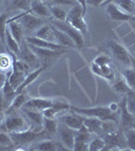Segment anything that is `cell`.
Here are the masks:
<instances>
[{"label": "cell", "mask_w": 135, "mask_h": 151, "mask_svg": "<svg viewBox=\"0 0 135 151\" xmlns=\"http://www.w3.org/2000/svg\"><path fill=\"white\" fill-rule=\"evenodd\" d=\"M12 68V57L11 55L0 53V70H7Z\"/></svg>", "instance_id": "e575fe53"}, {"label": "cell", "mask_w": 135, "mask_h": 151, "mask_svg": "<svg viewBox=\"0 0 135 151\" xmlns=\"http://www.w3.org/2000/svg\"><path fill=\"white\" fill-rule=\"evenodd\" d=\"M2 93H3V98H4V104H5V107H7V109L9 108V106L11 105L13 99L15 98L16 96V91L13 87L11 86V84L9 83L8 78L5 79L4 81V85L3 88H2Z\"/></svg>", "instance_id": "2e32d148"}, {"label": "cell", "mask_w": 135, "mask_h": 151, "mask_svg": "<svg viewBox=\"0 0 135 151\" xmlns=\"http://www.w3.org/2000/svg\"><path fill=\"white\" fill-rule=\"evenodd\" d=\"M10 137L12 139V142L15 145L23 146L28 143L32 142L38 137L43 135V132H38V131H33L30 129H26L24 131H19V132H11Z\"/></svg>", "instance_id": "5b68a950"}, {"label": "cell", "mask_w": 135, "mask_h": 151, "mask_svg": "<svg viewBox=\"0 0 135 151\" xmlns=\"http://www.w3.org/2000/svg\"><path fill=\"white\" fill-rule=\"evenodd\" d=\"M109 63H110L109 57H107V55H98V57L95 58L93 64H95L97 65H100V67H101V65H109Z\"/></svg>", "instance_id": "f35d334b"}, {"label": "cell", "mask_w": 135, "mask_h": 151, "mask_svg": "<svg viewBox=\"0 0 135 151\" xmlns=\"http://www.w3.org/2000/svg\"><path fill=\"white\" fill-rule=\"evenodd\" d=\"M1 124H2V118L0 117V125H1Z\"/></svg>", "instance_id": "816d5d0a"}, {"label": "cell", "mask_w": 135, "mask_h": 151, "mask_svg": "<svg viewBox=\"0 0 135 151\" xmlns=\"http://www.w3.org/2000/svg\"><path fill=\"white\" fill-rule=\"evenodd\" d=\"M72 111L75 113H78L82 116L87 117H95L102 121H113L116 122V113L113 112L111 109L108 107H95V108H78V107L72 106L71 107Z\"/></svg>", "instance_id": "6da1fadb"}, {"label": "cell", "mask_w": 135, "mask_h": 151, "mask_svg": "<svg viewBox=\"0 0 135 151\" xmlns=\"http://www.w3.org/2000/svg\"><path fill=\"white\" fill-rule=\"evenodd\" d=\"M58 131L60 134L61 140L67 149L74 150V143H75V135L76 131L68 127L65 124H61L58 125Z\"/></svg>", "instance_id": "ba28073f"}, {"label": "cell", "mask_w": 135, "mask_h": 151, "mask_svg": "<svg viewBox=\"0 0 135 151\" xmlns=\"http://www.w3.org/2000/svg\"><path fill=\"white\" fill-rule=\"evenodd\" d=\"M111 2H114L121 10L128 14L133 15L135 13V1L134 0H113Z\"/></svg>", "instance_id": "484cf974"}, {"label": "cell", "mask_w": 135, "mask_h": 151, "mask_svg": "<svg viewBox=\"0 0 135 151\" xmlns=\"http://www.w3.org/2000/svg\"><path fill=\"white\" fill-rule=\"evenodd\" d=\"M51 14L53 16L56 21H66V18H67V14L68 12L65 11L64 9H62L58 6H53L50 8Z\"/></svg>", "instance_id": "d6a6232c"}, {"label": "cell", "mask_w": 135, "mask_h": 151, "mask_svg": "<svg viewBox=\"0 0 135 151\" xmlns=\"http://www.w3.org/2000/svg\"><path fill=\"white\" fill-rule=\"evenodd\" d=\"M33 149L38 151H53L56 150V143L53 140H43L38 142Z\"/></svg>", "instance_id": "4dcf8cb0"}, {"label": "cell", "mask_w": 135, "mask_h": 151, "mask_svg": "<svg viewBox=\"0 0 135 151\" xmlns=\"http://www.w3.org/2000/svg\"><path fill=\"white\" fill-rule=\"evenodd\" d=\"M84 13H83V9L79 4L78 5H74L70 11L67 14V18H66V22L78 29L81 31L82 35H86L88 32V26L84 19Z\"/></svg>", "instance_id": "7a4b0ae2"}, {"label": "cell", "mask_w": 135, "mask_h": 151, "mask_svg": "<svg viewBox=\"0 0 135 151\" xmlns=\"http://www.w3.org/2000/svg\"><path fill=\"white\" fill-rule=\"evenodd\" d=\"M125 139L130 149L135 151V128H131L125 132Z\"/></svg>", "instance_id": "d590c367"}, {"label": "cell", "mask_w": 135, "mask_h": 151, "mask_svg": "<svg viewBox=\"0 0 135 151\" xmlns=\"http://www.w3.org/2000/svg\"><path fill=\"white\" fill-rule=\"evenodd\" d=\"M110 50H111L112 55H114L115 58L119 60L120 63H122L123 65H131V58H130L128 52L126 50L123 45H120L119 42L115 40H110L108 42Z\"/></svg>", "instance_id": "8992f818"}, {"label": "cell", "mask_w": 135, "mask_h": 151, "mask_svg": "<svg viewBox=\"0 0 135 151\" xmlns=\"http://www.w3.org/2000/svg\"><path fill=\"white\" fill-rule=\"evenodd\" d=\"M45 70V67L43 68H40V69H36L34 70L33 72L29 73V74L26 75L25 79H24V81L21 83L20 85H19L18 87H17V89L15 90L16 91V94H19V93H22L23 90L25 89L26 87H28L30 84H32V83L35 81L36 79L38 78V76L40 75V73L43 72V70Z\"/></svg>", "instance_id": "ffe728a7"}, {"label": "cell", "mask_w": 135, "mask_h": 151, "mask_svg": "<svg viewBox=\"0 0 135 151\" xmlns=\"http://www.w3.org/2000/svg\"><path fill=\"white\" fill-rule=\"evenodd\" d=\"M78 3H79V5L82 7L83 9V13H84V15L86 14V11H87V0H77Z\"/></svg>", "instance_id": "7bdbcfd3"}, {"label": "cell", "mask_w": 135, "mask_h": 151, "mask_svg": "<svg viewBox=\"0 0 135 151\" xmlns=\"http://www.w3.org/2000/svg\"><path fill=\"white\" fill-rule=\"evenodd\" d=\"M53 100L43 99V98H35V99L27 100V101L25 102V104L23 105L22 108L32 109V110L43 112V110H45L46 108L53 106Z\"/></svg>", "instance_id": "8fae6325"}, {"label": "cell", "mask_w": 135, "mask_h": 151, "mask_svg": "<svg viewBox=\"0 0 135 151\" xmlns=\"http://www.w3.org/2000/svg\"><path fill=\"white\" fill-rule=\"evenodd\" d=\"M27 42L29 45H32L34 47H43V48H48V50H62L65 48V47L58 45L56 42H53V41H48L45 40H41L36 36H28L26 38Z\"/></svg>", "instance_id": "7c38bea8"}, {"label": "cell", "mask_w": 135, "mask_h": 151, "mask_svg": "<svg viewBox=\"0 0 135 151\" xmlns=\"http://www.w3.org/2000/svg\"><path fill=\"white\" fill-rule=\"evenodd\" d=\"M12 145H13V142H12L10 134H7L6 131L5 132H0V146L11 148Z\"/></svg>", "instance_id": "74e56055"}, {"label": "cell", "mask_w": 135, "mask_h": 151, "mask_svg": "<svg viewBox=\"0 0 135 151\" xmlns=\"http://www.w3.org/2000/svg\"><path fill=\"white\" fill-rule=\"evenodd\" d=\"M6 78H5V75L4 74H1V73H0V81H2V80H5Z\"/></svg>", "instance_id": "bcb514c9"}, {"label": "cell", "mask_w": 135, "mask_h": 151, "mask_svg": "<svg viewBox=\"0 0 135 151\" xmlns=\"http://www.w3.org/2000/svg\"><path fill=\"white\" fill-rule=\"evenodd\" d=\"M4 81H5V80H2V81H0V91H1V90H2V88H3Z\"/></svg>", "instance_id": "7dc6e473"}, {"label": "cell", "mask_w": 135, "mask_h": 151, "mask_svg": "<svg viewBox=\"0 0 135 151\" xmlns=\"http://www.w3.org/2000/svg\"><path fill=\"white\" fill-rule=\"evenodd\" d=\"M105 1H106V0H87V5L97 7L100 5H103Z\"/></svg>", "instance_id": "60d3db41"}, {"label": "cell", "mask_w": 135, "mask_h": 151, "mask_svg": "<svg viewBox=\"0 0 135 151\" xmlns=\"http://www.w3.org/2000/svg\"><path fill=\"white\" fill-rule=\"evenodd\" d=\"M58 122L55 119L51 118H43V128H45V130L50 134H55L58 131Z\"/></svg>", "instance_id": "1f68e13d"}, {"label": "cell", "mask_w": 135, "mask_h": 151, "mask_svg": "<svg viewBox=\"0 0 135 151\" xmlns=\"http://www.w3.org/2000/svg\"><path fill=\"white\" fill-rule=\"evenodd\" d=\"M53 3H56V4H66V5H71V4L74 3L73 0H53Z\"/></svg>", "instance_id": "ee69618b"}, {"label": "cell", "mask_w": 135, "mask_h": 151, "mask_svg": "<svg viewBox=\"0 0 135 151\" xmlns=\"http://www.w3.org/2000/svg\"><path fill=\"white\" fill-rule=\"evenodd\" d=\"M29 47L32 50V52L35 53L38 57L40 58H53L56 57V55H60L64 53L65 52L62 50H48V48H43V47H34L32 45H29Z\"/></svg>", "instance_id": "7402d4cb"}, {"label": "cell", "mask_w": 135, "mask_h": 151, "mask_svg": "<svg viewBox=\"0 0 135 151\" xmlns=\"http://www.w3.org/2000/svg\"><path fill=\"white\" fill-rule=\"evenodd\" d=\"M8 14L6 12L0 13V40L3 43V45L6 47V26L7 20H8Z\"/></svg>", "instance_id": "f546056e"}, {"label": "cell", "mask_w": 135, "mask_h": 151, "mask_svg": "<svg viewBox=\"0 0 135 151\" xmlns=\"http://www.w3.org/2000/svg\"><path fill=\"white\" fill-rule=\"evenodd\" d=\"M91 133L88 129L83 125L80 129L76 131L75 135V143H74V150L75 151H84L88 150L90 142Z\"/></svg>", "instance_id": "52a82bcc"}, {"label": "cell", "mask_w": 135, "mask_h": 151, "mask_svg": "<svg viewBox=\"0 0 135 151\" xmlns=\"http://www.w3.org/2000/svg\"><path fill=\"white\" fill-rule=\"evenodd\" d=\"M4 127L9 133L19 132V131H24L27 129V123L22 116L16 113V111H6Z\"/></svg>", "instance_id": "3957f363"}, {"label": "cell", "mask_w": 135, "mask_h": 151, "mask_svg": "<svg viewBox=\"0 0 135 151\" xmlns=\"http://www.w3.org/2000/svg\"><path fill=\"white\" fill-rule=\"evenodd\" d=\"M6 109L5 104H4V98H3V93H2V90L0 91V115L2 114V112Z\"/></svg>", "instance_id": "b9f144b4"}, {"label": "cell", "mask_w": 135, "mask_h": 151, "mask_svg": "<svg viewBox=\"0 0 135 151\" xmlns=\"http://www.w3.org/2000/svg\"><path fill=\"white\" fill-rule=\"evenodd\" d=\"M125 98H123L121 104V122L124 126H130L132 125L134 121L133 115L128 111L126 106V96H124Z\"/></svg>", "instance_id": "d4e9b609"}, {"label": "cell", "mask_w": 135, "mask_h": 151, "mask_svg": "<svg viewBox=\"0 0 135 151\" xmlns=\"http://www.w3.org/2000/svg\"><path fill=\"white\" fill-rule=\"evenodd\" d=\"M84 125L91 134H98L103 128V121L95 117L84 118Z\"/></svg>", "instance_id": "ac0fdd59"}, {"label": "cell", "mask_w": 135, "mask_h": 151, "mask_svg": "<svg viewBox=\"0 0 135 151\" xmlns=\"http://www.w3.org/2000/svg\"><path fill=\"white\" fill-rule=\"evenodd\" d=\"M21 109H22L23 113L25 114V116L31 121V123L34 126L40 127V129H43V118L45 117L43 115V112L32 110V109H27V108H21Z\"/></svg>", "instance_id": "9a60e30c"}, {"label": "cell", "mask_w": 135, "mask_h": 151, "mask_svg": "<svg viewBox=\"0 0 135 151\" xmlns=\"http://www.w3.org/2000/svg\"><path fill=\"white\" fill-rule=\"evenodd\" d=\"M126 106L127 109L132 115H135V97L134 98H127L126 97Z\"/></svg>", "instance_id": "ab89813d"}, {"label": "cell", "mask_w": 135, "mask_h": 151, "mask_svg": "<svg viewBox=\"0 0 135 151\" xmlns=\"http://www.w3.org/2000/svg\"><path fill=\"white\" fill-rule=\"evenodd\" d=\"M111 1H113V0H106V1L104 2V4H103V5H106V4L108 3V2H111Z\"/></svg>", "instance_id": "f907efd6"}, {"label": "cell", "mask_w": 135, "mask_h": 151, "mask_svg": "<svg viewBox=\"0 0 135 151\" xmlns=\"http://www.w3.org/2000/svg\"><path fill=\"white\" fill-rule=\"evenodd\" d=\"M6 48L8 50L9 52L14 53L15 55H18L19 52H20L19 43L14 40V37L10 33L9 28H7V30H6Z\"/></svg>", "instance_id": "4316f807"}, {"label": "cell", "mask_w": 135, "mask_h": 151, "mask_svg": "<svg viewBox=\"0 0 135 151\" xmlns=\"http://www.w3.org/2000/svg\"><path fill=\"white\" fill-rule=\"evenodd\" d=\"M28 11L38 17H51V16L50 8L41 0H31L30 8Z\"/></svg>", "instance_id": "4fadbf2b"}, {"label": "cell", "mask_w": 135, "mask_h": 151, "mask_svg": "<svg viewBox=\"0 0 135 151\" xmlns=\"http://www.w3.org/2000/svg\"><path fill=\"white\" fill-rule=\"evenodd\" d=\"M28 98L26 97V95L24 93H19L15 96V98L13 99L11 105L9 106V108L7 109V111H16L19 110L23 107V105L25 104V102L27 101Z\"/></svg>", "instance_id": "f1b7e54d"}, {"label": "cell", "mask_w": 135, "mask_h": 151, "mask_svg": "<svg viewBox=\"0 0 135 151\" xmlns=\"http://www.w3.org/2000/svg\"><path fill=\"white\" fill-rule=\"evenodd\" d=\"M121 76L123 77L126 84L131 90H135V69L134 68H126L122 70Z\"/></svg>", "instance_id": "83f0119b"}, {"label": "cell", "mask_w": 135, "mask_h": 151, "mask_svg": "<svg viewBox=\"0 0 135 151\" xmlns=\"http://www.w3.org/2000/svg\"><path fill=\"white\" fill-rule=\"evenodd\" d=\"M31 0H12V5L15 8L20 9L23 12H26L30 8Z\"/></svg>", "instance_id": "8d00e7d4"}, {"label": "cell", "mask_w": 135, "mask_h": 151, "mask_svg": "<svg viewBox=\"0 0 135 151\" xmlns=\"http://www.w3.org/2000/svg\"><path fill=\"white\" fill-rule=\"evenodd\" d=\"M113 82H114L113 89L118 94H123L126 96V95H128L132 92V90L128 87V85L126 84V82H125V80L123 79L122 76L118 78V79H116V77H115V80Z\"/></svg>", "instance_id": "cb8c5ba5"}, {"label": "cell", "mask_w": 135, "mask_h": 151, "mask_svg": "<svg viewBox=\"0 0 135 151\" xmlns=\"http://www.w3.org/2000/svg\"><path fill=\"white\" fill-rule=\"evenodd\" d=\"M106 11L113 20L116 21H128L131 19H135V16L128 14L119 8L114 2H108L106 4Z\"/></svg>", "instance_id": "30bf717a"}, {"label": "cell", "mask_w": 135, "mask_h": 151, "mask_svg": "<svg viewBox=\"0 0 135 151\" xmlns=\"http://www.w3.org/2000/svg\"><path fill=\"white\" fill-rule=\"evenodd\" d=\"M41 1L43 2H51V3H53V0H41Z\"/></svg>", "instance_id": "681fc988"}, {"label": "cell", "mask_w": 135, "mask_h": 151, "mask_svg": "<svg viewBox=\"0 0 135 151\" xmlns=\"http://www.w3.org/2000/svg\"><path fill=\"white\" fill-rule=\"evenodd\" d=\"M51 28H53L56 43H58V45H63V47H76L75 42L73 41L72 38H71L68 35H66L64 31L60 30V29L56 28V26H53V25H51Z\"/></svg>", "instance_id": "5bb4252c"}, {"label": "cell", "mask_w": 135, "mask_h": 151, "mask_svg": "<svg viewBox=\"0 0 135 151\" xmlns=\"http://www.w3.org/2000/svg\"><path fill=\"white\" fill-rule=\"evenodd\" d=\"M53 26H56V28L64 31L66 35L70 36L74 42H75L77 47L81 48L84 47L85 41H84V37H83V35L81 33V31L76 29L75 27H73L71 24H69L66 21H56V22H53Z\"/></svg>", "instance_id": "277c9868"}, {"label": "cell", "mask_w": 135, "mask_h": 151, "mask_svg": "<svg viewBox=\"0 0 135 151\" xmlns=\"http://www.w3.org/2000/svg\"><path fill=\"white\" fill-rule=\"evenodd\" d=\"M92 70L95 73L96 75L100 76V77L104 78V79L108 80L110 82H113L115 80V74L113 72V70L111 69L109 65H97L95 64H93L92 65Z\"/></svg>", "instance_id": "e0dca14e"}, {"label": "cell", "mask_w": 135, "mask_h": 151, "mask_svg": "<svg viewBox=\"0 0 135 151\" xmlns=\"http://www.w3.org/2000/svg\"><path fill=\"white\" fill-rule=\"evenodd\" d=\"M7 25H8L10 33L14 37V40L20 45L21 40H22V35H23V27L21 26V24L17 22V21H12V22L7 23Z\"/></svg>", "instance_id": "603a6c76"}, {"label": "cell", "mask_w": 135, "mask_h": 151, "mask_svg": "<svg viewBox=\"0 0 135 151\" xmlns=\"http://www.w3.org/2000/svg\"><path fill=\"white\" fill-rule=\"evenodd\" d=\"M2 4V0H0V5H1Z\"/></svg>", "instance_id": "f5cc1de1"}, {"label": "cell", "mask_w": 135, "mask_h": 151, "mask_svg": "<svg viewBox=\"0 0 135 151\" xmlns=\"http://www.w3.org/2000/svg\"><path fill=\"white\" fill-rule=\"evenodd\" d=\"M61 122L73 130L77 131L84 125V117L78 113L72 112V113H65L60 117Z\"/></svg>", "instance_id": "9c48e42d"}, {"label": "cell", "mask_w": 135, "mask_h": 151, "mask_svg": "<svg viewBox=\"0 0 135 151\" xmlns=\"http://www.w3.org/2000/svg\"><path fill=\"white\" fill-rule=\"evenodd\" d=\"M109 108L111 109L113 112H115V113H116L117 109H118V105H117L116 103H112V104L109 105Z\"/></svg>", "instance_id": "f6af8a7d"}, {"label": "cell", "mask_w": 135, "mask_h": 151, "mask_svg": "<svg viewBox=\"0 0 135 151\" xmlns=\"http://www.w3.org/2000/svg\"><path fill=\"white\" fill-rule=\"evenodd\" d=\"M19 57H20V60L22 62H24L30 67V65H33L36 63V57L38 55L32 52V50L29 47V45L28 47L24 45V47H21L20 52H19Z\"/></svg>", "instance_id": "44dd1931"}, {"label": "cell", "mask_w": 135, "mask_h": 151, "mask_svg": "<svg viewBox=\"0 0 135 151\" xmlns=\"http://www.w3.org/2000/svg\"><path fill=\"white\" fill-rule=\"evenodd\" d=\"M34 36L38 38H41V40H45L48 41H53V42H56V37L55 35H53V28H51V25H48V24H43L40 27H38L34 31Z\"/></svg>", "instance_id": "d6986e66"}, {"label": "cell", "mask_w": 135, "mask_h": 151, "mask_svg": "<svg viewBox=\"0 0 135 151\" xmlns=\"http://www.w3.org/2000/svg\"><path fill=\"white\" fill-rule=\"evenodd\" d=\"M105 140L102 139V138H95L92 141L89 142V147H88V150L90 151H101L105 149Z\"/></svg>", "instance_id": "836d02e7"}, {"label": "cell", "mask_w": 135, "mask_h": 151, "mask_svg": "<svg viewBox=\"0 0 135 151\" xmlns=\"http://www.w3.org/2000/svg\"><path fill=\"white\" fill-rule=\"evenodd\" d=\"M7 149H10L8 147H4V146H0V150H7Z\"/></svg>", "instance_id": "c3c4849f"}]
</instances>
